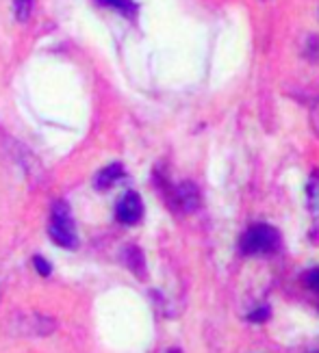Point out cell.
Segmentation results:
<instances>
[{
    "label": "cell",
    "mask_w": 319,
    "mask_h": 353,
    "mask_svg": "<svg viewBox=\"0 0 319 353\" xmlns=\"http://www.w3.org/2000/svg\"><path fill=\"white\" fill-rule=\"evenodd\" d=\"M280 248V234L276 228H271L267 223H256L252 225L241 241V250L248 256H263L271 254Z\"/></svg>",
    "instance_id": "1"
},
{
    "label": "cell",
    "mask_w": 319,
    "mask_h": 353,
    "mask_svg": "<svg viewBox=\"0 0 319 353\" xmlns=\"http://www.w3.org/2000/svg\"><path fill=\"white\" fill-rule=\"evenodd\" d=\"M50 239L59 248L74 250L79 245V236H76V225L72 219V212L66 202H59L52 208V219H50Z\"/></svg>",
    "instance_id": "2"
},
{
    "label": "cell",
    "mask_w": 319,
    "mask_h": 353,
    "mask_svg": "<svg viewBox=\"0 0 319 353\" xmlns=\"http://www.w3.org/2000/svg\"><path fill=\"white\" fill-rule=\"evenodd\" d=\"M115 214H117V219H119L122 223H126V225L139 223V219L144 217V202H142V197L137 195L135 191L126 193V195L117 202Z\"/></svg>",
    "instance_id": "3"
},
{
    "label": "cell",
    "mask_w": 319,
    "mask_h": 353,
    "mask_svg": "<svg viewBox=\"0 0 319 353\" xmlns=\"http://www.w3.org/2000/svg\"><path fill=\"white\" fill-rule=\"evenodd\" d=\"M176 202L185 212H191L197 208V204H200V195H197V189L191 182H182L176 189Z\"/></svg>",
    "instance_id": "4"
},
{
    "label": "cell",
    "mask_w": 319,
    "mask_h": 353,
    "mask_svg": "<svg viewBox=\"0 0 319 353\" xmlns=\"http://www.w3.org/2000/svg\"><path fill=\"white\" fill-rule=\"evenodd\" d=\"M124 176V170H122V165H117V163H113V165H109V167H104V170L98 174V178H96V187L98 189H109V187H113V184Z\"/></svg>",
    "instance_id": "5"
},
{
    "label": "cell",
    "mask_w": 319,
    "mask_h": 353,
    "mask_svg": "<svg viewBox=\"0 0 319 353\" xmlns=\"http://www.w3.org/2000/svg\"><path fill=\"white\" fill-rule=\"evenodd\" d=\"M307 202H309V210L315 219H319V172L311 174L309 184H307Z\"/></svg>",
    "instance_id": "6"
},
{
    "label": "cell",
    "mask_w": 319,
    "mask_h": 353,
    "mask_svg": "<svg viewBox=\"0 0 319 353\" xmlns=\"http://www.w3.org/2000/svg\"><path fill=\"white\" fill-rule=\"evenodd\" d=\"M100 3L106 7H113V9L126 13V15H133L137 11V5L133 3V0H100Z\"/></svg>",
    "instance_id": "7"
},
{
    "label": "cell",
    "mask_w": 319,
    "mask_h": 353,
    "mask_svg": "<svg viewBox=\"0 0 319 353\" xmlns=\"http://www.w3.org/2000/svg\"><path fill=\"white\" fill-rule=\"evenodd\" d=\"M30 5H33V0H13V7H15V18L18 20H26L28 13H30Z\"/></svg>",
    "instance_id": "8"
},
{
    "label": "cell",
    "mask_w": 319,
    "mask_h": 353,
    "mask_svg": "<svg viewBox=\"0 0 319 353\" xmlns=\"http://www.w3.org/2000/svg\"><path fill=\"white\" fill-rule=\"evenodd\" d=\"M304 280H307L309 288H313V290H317V293H319V267L313 269V271H309V273H307V278H304Z\"/></svg>",
    "instance_id": "9"
},
{
    "label": "cell",
    "mask_w": 319,
    "mask_h": 353,
    "mask_svg": "<svg viewBox=\"0 0 319 353\" xmlns=\"http://www.w3.org/2000/svg\"><path fill=\"white\" fill-rule=\"evenodd\" d=\"M311 124H313V130H315V134L319 137V98L315 100L313 109H311Z\"/></svg>",
    "instance_id": "10"
},
{
    "label": "cell",
    "mask_w": 319,
    "mask_h": 353,
    "mask_svg": "<svg viewBox=\"0 0 319 353\" xmlns=\"http://www.w3.org/2000/svg\"><path fill=\"white\" fill-rule=\"evenodd\" d=\"M33 263H35V267H37V271H39L41 275H48V273H50V265L46 263V260H44L41 256H37V258L33 260Z\"/></svg>",
    "instance_id": "11"
},
{
    "label": "cell",
    "mask_w": 319,
    "mask_h": 353,
    "mask_svg": "<svg viewBox=\"0 0 319 353\" xmlns=\"http://www.w3.org/2000/svg\"><path fill=\"white\" fill-rule=\"evenodd\" d=\"M170 353H180V351H178V349H172V351H170Z\"/></svg>",
    "instance_id": "12"
}]
</instances>
